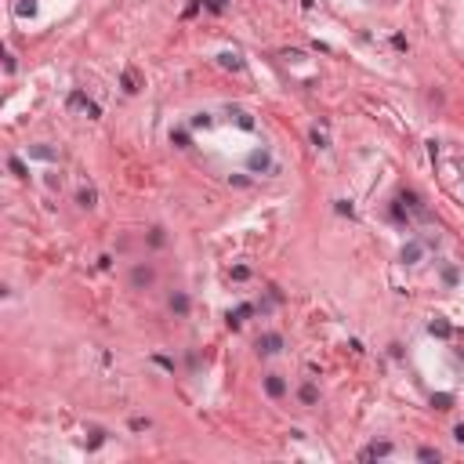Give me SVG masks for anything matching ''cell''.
Instances as JSON below:
<instances>
[{
	"label": "cell",
	"instance_id": "obj_1",
	"mask_svg": "<svg viewBox=\"0 0 464 464\" xmlns=\"http://www.w3.org/2000/svg\"><path fill=\"white\" fill-rule=\"evenodd\" d=\"M279 348H283V337H279V334H261V337H258V352H261V356H276Z\"/></svg>",
	"mask_w": 464,
	"mask_h": 464
},
{
	"label": "cell",
	"instance_id": "obj_2",
	"mask_svg": "<svg viewBox=\"0 0 464 464\" xmlns=\"http://www.w3.org/2000/svg\"><path fill=\"white\" fill-rule=\"evenodd\" d=\"M247 167H250V171H272V160H269L265 149H254V152L247 156Z\"/></svg>",
	"mask_w": 464,
	"mask_h": 464
},
{
	"label": "cell",
	"instance_id": "obj_3",
	"mask_svg": "<svg viewBox=\"0 0 464 464\" xmlns=\"http://www.w3.org/2000/svg\"><path fill=\"white\" fill-rule=\"evenodd\" d=\"M399 203H406L417 218H428V210H425V203H421V196H417V192H406V189H403V192H399Z\"/></svg>",
	"mask_w": 464,
	"mask_h": 464
},
{
	"label": "cell",
	"instance_id": "obj_4",
	"mask_svg": "<svg viewBox=\"0 0 464 464\" xmlns=\"http://www.w3.org/2000/svg\"><path fill=\"white\" fill-rule=\"evenodd\" d=\"M152 279H156V272H152L149 265H138V269L131 272V286H135V290H142V286H149Z\"/></svg>",
	"mask_w": 464,
	"mask_h": 464
},
{
	"label": "cell",
	"instance_id": "obj_5",
	"mask_svg": "<svg viewBox=\"0 0 464 464\" xmlns=\"http://www.w3.org/2000/svg\"><path fill=\"white\" fill-rule=\"evenodd\" d=\"M265 392H269L272 399H283V395H286V381H283L279 373H269V377H265Z\"/></svg>",
	"mask_w": 464,
	"mask_h": 464
},
{
	"label": "cell",
	"instance_id": "obj_6",
	"mask_svg": "<svg viewBox=\"0 0 464 464\" xmlns=\"http://www.w3.org/2000/svg\"><path fill=\"white\" fill-rule=\"evenodd\" d=\"M428 334H432V337H443V341H446V337H453V326H450L443 316H435V319L428 323Z\"/></svg>",
	"mask_w": 464,
	"mask_h": 464
},
{
	"label": "cell",
	"instance_id": "obj_7",
	"mask_svg": "<svg viewBox=\"0 0 464 464\" xmlns=\"http://www.w3.org/2000/svg\"><path fill=\"white\" fill-rule=\"evenodd\" d=\"M421 254H425V247H421L417 239H410V243L403 247V261H406V265H417V261H421Z\"/></svg>",
	"mask_w": 464,
	"mask_h": 464
},
{
	"label": "cell",
	"instance_id": "obj_8",
	"mask_svg": "<svg viewBox=\"0 0 464 464\" xmlns=\"http://www.w3.org/2000/svg\"><path fill=\"white\" fill-rule=\"evenodd\" d=\"M298 399H301L305 406H316V403H319V388H316L312 381H305V385L298 388Z\"/></svg>",
	"mask_w": 464,
	"mask_h": 464
},
{
	"label": "cell",
	"instance_id": "obj_9",
	"mask_svg": "<svg viewBox=\"0 0 464 464\" xmlns=\"http://www.w3.org/2000/svg\"><path fill=\"white\" fill-rule=\"evenodd\" d=\"M171 312L174 316H189V294H182V290L171 294Z\"/></svg>",
	"mask_w": 464,
	"mask_h": 464
},
{
	"label": "cell",
	"instance_id": "obj_10",
	"mask_svg": "<svg viewBox=\"0 0 464 464\" xmlns=\"http://www.w3.org/2000/svg\"><path fill=\"white\" fill-rule=\"evenodd\" d=\"M388 453H392V443H373V446H366L359 457H363V460H373V457H388Z\"/></svg>",
	"mask_w": 464,
	"mask_h": 464
},
{
	"label": "cell",
	"instance_id": "obj_11",
	"mask_svg": "<svg viewBox=\"0 0 464 464\" xmlns=\"http://www.w3.org/2000/svg\"><path fill=\"white\" fill-rule=\"evenodd\" d=\"M218 62H222V69H232V73H239V69H243V58H239L236 51H222V55H218Z\"/></svg>",
	"mask_w": 464,
	"mask_h": 464
},
{
	"label": "cell",
	"instance_id": "obj_12",
	"mask_svg": "<svg viewBox=\"0 0 464 464\" xmlns=\"http://www.w3.org/2000/svg\"><path fill=\"white\" fill-rule=\"evenodd\" d=\"M76 203H80L83 210H91V207L98 203V192H95V189H80V192H76Z\"/></svg>",
	"mask_w": 464,
	"mask_h": 464
},
{
	"label": "cell",
	"instance_id": "obj_13",
	"mask_svg": "<svg viewBox=\"0 0 464 464\" xmlns=\"http://www.w3.org/2000/svg\"><path fill=\"white\" fill-rule=\"evenodd\" d=\"M120 87H123V95H138V80H135V73H131V69L120 76Z\"/></svg>",
	"mask_w": 464,
	"mask_h": 464
},
{
	"label": "cell",
	"instance_id": "obj_14",
	"mask_svg": "<svg viewBox=\"0 0 464 464\" xmlns=\"http://www.w3.org/2000/svg\"><path fill=\"white\" fill-rule=\"evenodd\" d=\"M8 167H11V174H18V178H29V167H26L18 156H8Z\"/></svg>",
	"mask_w": 464,
	"mask_h": 464
},
{
	"label": "cell",
	"instance_id": "obj_15",
	"mask_svg": "<svg viewBox=\"0 0 464 464\" xmlns=\"http://www.w3.org/2000/svg\"><path fill=\"white\" fill-rule=\"evenodd\" d=\"M417 460H435V464H439V460H443V453H439L435 446H421V450H417Z\"/></svg>",
	"mask_w": 464,
	"mask_h": 464
},
{
	"label": "cell",
	"instance_id": "obj_16",
	"mask_svg": "<svg viewBox=\"0 0 464 464\" xmlns=\"http://www.w3.org/2000/svg\"><path fill=\"white\" fill-rule=\"evenodd\" d=\"M432 406H435V410H450V406H453V395H450V392H439V395H432Z\"/></svg>",
	"mask_w": 464,
	"mask_h": 464
},
{
	"label": "cell",
	"instance_id": "obj_17",
	"mask_svg": "<svg viewBox=\"0 0 464 464\" xmlns=\"http://www.w3.org/2000/svg\"><path fill=\"white\" fill-rule=\"evenodd\" d=\"M87 102H91V98L83 95V91H73V95H69V109H87Z\"/></svg>",
	"mask_w": 464,
	"mask_h": 464
},
{
	"label": "cell",
	"instance_id": "obj_18",
	"mask_svg": "<svg viewBox=\"0 0 464 464\" xmlns=\"http://www.w3.org/2000/svg\"><path fill=\"white\" fill-rule=\"evenodd\" d=\"M236 127L239 131H254V116L250 113H236Z\"/></svg>",
	"mask_w": 464,
	"mask_h": 464
},
{
	"label": "cell",
	"instance_id": "obj_19",
	"mask_svg": "<svg viewBox=\"0 0 464 464\" xmlns=\"http://www.w3.org/2000/svg\"><path fill=\"white\" fill-rule=\"evenodd\" d=\"M171 142H174L178 149H189V131H185V127H178V131H171Z\"/></svg>",
	"mask_w": 464,
	"mask_h": 464
},
{
	"label": "cell",
	"instance_id": "obj_20",
	"mask_svg": "<svg viewBox=\"0 0 464 464\" xmlns=\"http://www.w3.org/2000/svg\"><path fill=\"white\" fill-rule=\"evenodd\" d=\"M29 156H36V160H55V149H48V145H33Z\"/></svg>",
	"mask_w": 464,
	"mask_h": 464
},
{
	"label": "cell",
	"instance_id": "obj_21",
	"mask_svg": "<svg viewBox=\"0 0 464 464\" xmlns=\"http://www.w3.org/2000/svg\"><path fill=\"white\" fill-rule=\"evenodd\" d=\"M210 123H214V116H210V113H196V116H192V127H210Z\"/></svg>",
	"mask_w": 464,
	"mask_h": 464
},
{
	"label": "cell",
	"instance_id": "obj_22",
	"mask_svg": "<svg viewBox=\"0 0 464 464\" xmlns=\"http://www.w3.org/2000/svg\"><path fill=\"white\" fill-rule=\"evenodd\" d=\"M334 207H337V214H348V218L356 214V207H352L348 200H334Z\"/></svg>",
	"mask_w": 464,
	"mask_h": 464
},
{
	"label": "cell",
	"instance_id": "obj_23",
	"mask_svg": "<svg viewBox=\"0 0 464 464\" xmlns=\"http://www.w3.org/2000/svg\"><path fill=\"white\" fill-rule=\"evenodd\" d=\"M102 443H105V432H102V428H91V443H87V446H91V450H98Z\"/></svg>",
	"mask_w": 464,
	"mask_h": 464
},
{
	"label": "cell",
	"instance_id": "obj_24",
	"mask_svg": "<svg viewBox=\"0 0 464 464\" xmlns=\"http://www.w3.org/2000/svg\"><path fill=\"white\" fill-rule=\"evenodd\" d=\"M232 279H236V283L250 279V269H247V265H236V269H232Z\"/></svg>",
	"mask_w": 464,
	"mask_h": 464
},
{
	"label": "cell",
	"instance_id": "obj_25",
	"mask_svg": "<svg viewBox=\"0 0 464 464\" xmlns=\"http://www.w3.org/2000/svg\"><path fill=\"white\" fill-rule=\"evenodd\" d=\"M312 145H316V149H326V135H323V131H319V127H316V131H312Z\"/></svg>",
	"mask_w": 464,
	"mask_h": 464
},
{
	"label": "cell",
	"instance_id": "obj_26",
	"mask_svg": "<svg viewBox=\"0 0 464 464\" xmlns=\"http://www.w3.org/2000/svg\"><path fill=\"white\" fill-rule=\"evenodd\" d=\"M163 239H167L163 229H152V232H149V243H152V247H163Z\"/></svg>",
	"mask_w": 464,
	"mask_h": 464
},
{
	"label": "cell",
	"instance_id": "obj_27",
	"mask_svg": "<svg viewBox=\"0 0 464 464\" xmlns=\"http://www.w3.org/2000/svg\"><path fill=\"white\" fill-rule=\"evenodd\" d=\"M443 279H446V283H450V286H453V283H457V279H460V276H457V269H453V265H446V269H443Z\"/></svg>",
	"mask_w": 464,
	"mask_h": 464
},
{
	"label": "cell",
	"instance_id": "obj_28",
	"mask_svg": "<svg viewBox=\"0 0 464 464\" xmlns=\"http://www.w3.org/2000/svg\"><path fill=\"white\" fill-rule=\"evenodd\" d=\"M152 359H156V366H163V370H174V363L167 359V356H152Z\"/></svg>",
	"mask_w": 464,
	"mask_h": 464
},
{
	"label": "cell",
	"instance_id": "obj_29",
	"mask_svg": "<svg viewBox=\"0 0 464 464\" xmlns=\"http://www.w3.org/2000/svg\"><path fill=\"white\" fill-rule=\"evenodd\" d=\"M83 113H87V116H91V120H98V116H102V109H98V105H95V102H87V109H83Z\"/></svg>",
	"mask_w": 464,
	"mask_h": 464
},
{
	"label": "cell",
	"instance_id": "obj_30",
	"mask_svg": "<svg viewBox=\"0 0 464 464\" xmlns=\"http://www.w3.org/2000/svg\"><path fill=\"white\" fill-rule=\"evenodd\" d=\"M131 428H135V432H142V428H149V421H145V417H135V421H131Z\"/></svg>",
	"mask_w": 464,
	"mask_h": 464
},
{
	"label": "cell",
	"instance_id": "obj_31",
	"mask_svg": "<svg viewBox=\"0 0 464 464\" xmlns=\"http://www.w3.org/2000/svg\"><path fill=\"white\" fill-rule=\"evenodd\" d=\"M453 439H457V443H464V425H457V428H453Z\"/></svg>",
	"mask_w": 464,
	"mask_h": 464
}]
</instances>
